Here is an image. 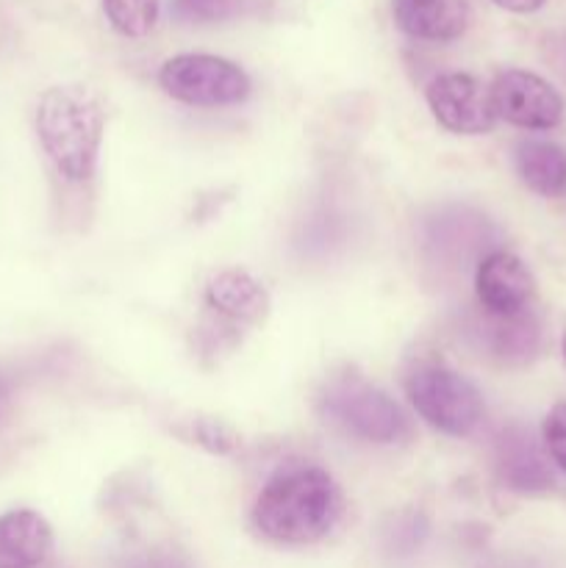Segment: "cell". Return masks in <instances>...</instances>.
<instances>
[{"mask_svg":"<svg viewBox=\"0 0 566 568\" xmlns=\"http://www.w3.org/2000/svg\"><path fill=\"white\" fill-rule=\"evenodd\" d=\"M564 361H566V333H564Z\"/></svg>","mask_w":566,"mask_h":568,"instance_id":"23","label":"cell"},{"mask_svg":"<svg viewBox=\"0 0 566 568\" xmlns=\"http://www.w3.org/2000/svg\"><path fill=\"white\" fill-rule=\"evenodd\" d=\"M205 311L236 327L261 325L270 314V292L244 270H220L205 281Z\"/></svg>","mask_w":566,"mask_h":568,"instance_id":"10","label":"cell"},{"mask_svg":"<svg viewBox=\"0 0 566 568\" xmlns=\"http://www.w3.org/2000/svg\"><path fill=\"white\" fill-rule=\"evenodd\" d=\"M405 394L420 419L433 430L466 438L486 419V399L481 388L453 366L425 361L405 375Z\"/></svg>","mask_w":566,"mask_h":568,"instance_id":"4","label":"cell"},{"mask_svg":"<svg viewBox=\"0 0 566 568\" xmlns=\"http://www.w3.org/2000/svg\"><path fill=\"white\" fill-rule=\"evenodd\" d=\"M392 17L416 42H455L472 22L469 0H392Z\"/></svg>","mask_w":566,"mask_h":568,"instance_id":"11","label":"cell"},{"mask_svg":"<svg viewBox=\"0 0 566 568\" xmlns=\"http://www.w3.org/2000/svg\"><path fill=\"white\" fill-rule=\"evenodd\" d=\"M497 120L525 131H549L564 120V98L542 75L527 70H503L488 87Z\"/></svg>","mask_w":566,"mask_h":568,"instance_id":"7","label":"cell"},{"mask_svg":"<svg viewBox=\"0 0 566 568\" xmlns=\"http://www.w3.org/2000/svg\"><path fill=\"white\" fill-rule=\"evenodd\" d=\"M542 442L555 469L566 475V403H558L542 425Z\"/></svg>","mask_w":566,"mask_h":568,"instance_id":"19","label":"cell"},{"mask_svg":"<svg viewBox=\"0 0 566 568\" xmlns=\"http://www.w3.org/2000/svg\"><path fill=\"white\" fill-rule=\"evenodd\" d=\"M486 216H466V211H455V214L449 216H436L433 231L427 233V244H431V247L436 250V255H442V258L464 261L466 255L481 253V250L486 247Z\"/></svg>","mask_w":566,"mask_h":568,"instance_id":"15","label":"cell"},{"mask_svg":"<svg viewBox=\"0 0 566 568\" xmlns=\"http://www.w3.org/2000/svg\"><path fill=\"white\" fill-rule=\"evenodd\" d=\"M100 6L109 26L128 39L148 37L161 14V0H100Z\"/></svg>","mask_w":566,"mask_h":568,"instance_id":"16","label":"cell"},{"mask_svg":"<svg viewBox=\"0 0 566 568\" xmlns=\"http://www.w3.org/2000/svg\"><path fill=\"white\" fill-rule=\"evenodd\" d=\"M159 87L178 103L220 109L244 103L253 83L236 61L211 53H181L161 64Z\"/></svg>","mask_w":566,"mask_h":568,"instance_id":"5","label":"cell"},{"mask_svg":"<svg viewBox=\"0 0 566 568\" xmlns=\"http://www.w3.org/2000/svg\"><path fill=\"white\" fill-rule=\"evenodd\" d=\"M516 175L538 197L566 194V150L547 139H522L514 150Z\"/></svg>","mask_w":566,"mask_h":568,"instance_id":"14","label":"cell"},{"mask_svg":"<svg viewBox=\"0 0 566 568\" xmlns=\"http://www.w3.org/2000/svg\"><path fill=\"white\" fill-rule=\"evenodd\" d=\"M125 568H192L186 558H181L178 552L170 549H150V552L137 555V558L128 560Z\"/></svg>","mask_w":566,"mask_h":568,"instance_id":"20","label":"cell"},{"mask_svg":"<svg viewBox=\"0 0 566 568\" xmlns=\"http://www.w3.org/2000/svg\"><path fill=\"white\" fill-rule=\"evenodd\" d=\"M189 442L203 447L211 455H231L242 447V438L233 430L228 422L216 419V416H198L189 425Z\"/></svg>","mask_w":566,"mask_h":568,"instance_id":"18","label":"cell"},{"mask_svg":"<svg viewBox=\"0 0 566 568\" xmlns=\"http://www.w3.org/2000/svg\"><path fill=\"white\" fill-rule=\"evenodd\" d=\"M244 11V0H170L172 20L181 26H214Z\"/></svg>","mask_w":566,"mask_h":568,"instance_id":"17","label":"cell"},{"mask_svg":"<svg viewBox=\"0 0 566 568\" xmlns=\"http://www.w3.org/2000/svg\"><path fill=\"white\" fill-rule=\"evenodd\" d=\"M477 333H481V342L488 355L508 366L530 364L542 353L544 331L533 308L519 316H505V320L483 314V325Z\"/></svg>","mask_w":566,"mask_h":568,"instance_id":"13","label":"cell"},{"mask_svg":"<svg viewBox=\"0 0 566 568\" xmlns=\"http://www.w3.org/2000/svg\"><path fill=\"white\" fill-rule=\"evenodd\" d=\"M53 552V527L28 508L0 516V568H39Z\"/></svg>","mask_w":566,"mask_h":568,"instance_id":"12","label":"cell"},{"mask_svg":"<svg viewBox=\"0 0 566 568\" xmlns=\"http://www.w3.org/2000/svg\"><path fill=\"white\" fill-rule=\"evenodd\" d=\"M475 297L486 316H519L533 308L536 281L519 255L492 250L475 266Z\"/></svg>","mask_w":566,"mask_h":568,"instance_id":"9","label":"cell"},{"mask_svg":"<svg viewBox=\"0 0 566 568\" xmlns=\"http://www.w3.org/2000/svg\"><path fill=\"white\" fill-rule=\"evenodd\" d=\"M425 100L433 120L458 136H481L499 122L488 87L469 72H438L425 87Z\"/></svg>","mask_w":566,"mask_h":568,"instance_id":"6","label":"cell"},{"mask_svg":"<svg viewBox=\"0 0 566 568\" xmlns=\"http://www.w3.org/2000/svg\"><path fill=\"white\" fill-rule=\"evenodd\" d=\"M497 9L511 11V14H533V11L542 9L547 0H492Z\"/></svg>","mask_w":566,"mask_h":568,"instance_id":"22","label":"cell"},{"mask_svg":"<svg viewBox=\"0 0 566 568\" xmlns=\"http://www.w3.org/2000/svg\"><path fill=\"white\" fill-rule=\"evenodd\" d=\"M544 55L549 67L566 81V31H555L544 39Z\"/></svg>","mask_w":566,"mask_h":568,"instance_id":"21","label":"cell"},{"mask_svg":"<svg viewBox=\"0 0 566 568\" xmlns=\"http://www.w3.org/2000/svg\"><path fill=\"white\" fill-rule=\"evenodd\" d=\"M316 405L325 425L361 444L392 447L411 438V422L397 399L355 372L327 377Z\"/></svg>","mask_w":566,"mask_h":568,"instance_id":"3","label":"cell"},{"mask_svg":"<svg viewBox=\"0 0 566 568\" xmlns=\"http://www.w3.org/2000/svg\"><path fill=\"white\" fill-rule=\"evenodd\" d=\"M492 460L497 480L508 491L525 494V497H538L555 488V469L547 449L536 442L530 427L525 425H505L494 436Z\"/></svg>","mask_w":566,"mask_h":568,"instance_id":"8","label":"cell"},{"mask_svg":"<svg viewBox=\"0 0 566 568\" xmlns=\"http://www.w3.org/2000/svg\"><path fill=\"white\" fill-rule=\"evenodd\" d=\"M105 111L81 83L53 87L37 103V136L53 170L67 183H87L98 170Z\"/></svg>","mask_w":566,"mask_h":568,"instance_id":"2","label":"cell"},{"mask_svg":"<svg viewBox=\"0 0 566 568\" xmlns=\"http://www.w3.org/2000/svg\"><path fill=\"white\" fill-rule=\"evenodd\" d=\"M342 516V491L316 464H286L261 486L253 503V527L289 547L316 544Z\"/></svg>","mask_w":566,"mask_h":568,"instance_id":"1","label":"cell"}]
</instances>
